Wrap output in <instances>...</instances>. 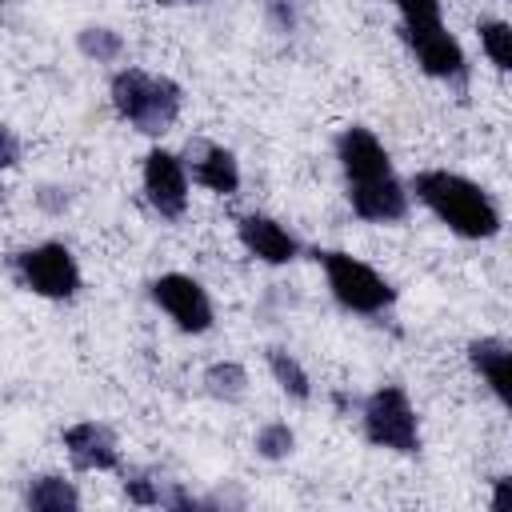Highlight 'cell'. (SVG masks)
I'll list each match as a JSON object with an SVG mask.
<instances>
[{
    "label": "cell",
    "instance_id": "cell-1",
    "mask_svg": "<svg viewBox=\"0 0 512 512\" xmlns=\"http://www.w3.org/2000/svg\"><path fill=\"white\" fill-rule=\"evenodd\" d=\"M336 164L344 176L348 208L368 224H400L412 208V188L396 176L388 148L364 124H348L332 140Z\"/></svg>",
    "mask_w": 512,
    "mask_h": 512
},
{
    "label": "cell",
    "instance_id": "cell-2",
    "mask_svg": "<svg viewBox=\"0 0 512 512\" xmlns=\"http://www.w3.org/2000/svg\"><path fill=\"white\" fill-rule=\"evenodd\" d=\"M412 196L456 236L464 240H492L500 232V208L492 192L460 172L448 168H424L412 176Z\"/></svg>",
    "mask_w": 512,
    "mask_h": 512
},
{
    "label": "cell",
    "instance_id": "cell-3",
    "mask_svg": "<svg viewBox=\"0 0 512 512\" xmlns=\"http://www.w3.org/2000/svg\"><path fill=\"white\" fill-rule=\"evenodd\" d=\"M396 16H400V36H404L412 60L420 64V72L448 88H464L468 56L444 24L440 0H396Z\"/></svg>",
    "mask_w": 512,
    "mask_h": 512
},
{
    "label": "cell",
    "instance_id": "cell-4",
    "mask_svg": "<svg viewBox=\"0 0 512 512\" xmlns=\"http://www.w3.org/2000/svg\"><path fill=\"white\" fill-rule=\"evenodd\" d=\"M108 96L116 116L140 136H164L184 108V88L172 76L144 72V68H120L108 84Z\"/></svg>",
    "mask_w": 512,
    "mask_h": 512
},
{
    "label": "cell",
    "instance_id": "cell-5",
    "mask_svg": "<svg viewBox=\"0 0 512 512\" xmlns=\"http://www.w3.org/2000/svg\"><path fill=\"white\" fill-rule=\"evenodd\" d=\"M316 264L324 268L328 292H332V300L344 312H356V316H384V312H392V304H396L392 280L380 276L360 256L340 252V248H320L316 252Z\"/></svg>",
    "mask_w": 512,
    "mask_h": 512
},
{
    "label": "cell",
    "instance_id": "cell-6",
    "mask_svg": "<svg viewBox=\"0 0 512 512\" xmlns=\"http://www.w3.org/2000/svg\"><path fill=\"white\" fill-rule=\"evenodd\" d=\"M12 276H16V284L24 292L44 296V300H56V304L76 300L80 288H84L76 252L64 240H40V244L20 248L12 256Z\"/></svg>",
    "mask_w": 512,
    "mask_h": 512
},
{
    "label": "cell",
    "instance_id": "cell-7",
    "mask_svg": "<svg viewBox=\"0 0 512 512\" xmlns=\"http://www.w3.org/2000/svg\"><path fill=\"white\" fill-rule=\"evenodd\" d=\"M360 424H364V440L384 452H400V456L420 452V416L400 384L372 388L360 400Z\"/></svg>",
    "mask_w": 512,
    "mask_h": 512
},
{
    "label": "cell",
    "instance_id": "cell-8",
    "mask_svg": "<svg viewBox=\"0 0 512 512\" xmlns=\"http://www.w3.org/2000/svg\"><path fill=\"white\" fill-rule=\"evenodd\" d=\"M148 296L188 336H204L216 324V308H212L208 288L196 276H188V272H164V276H156L148 284Z\"/></svg>",
    "mask_w": 512,
    "mask_h": 512
},
{
    "label": "cell",
    "instance_id": "cell-9",
    "mask_svg": "<svg viewBox=\"0 0 512 512\" xmlns=\"http://www.w3.org/2000/svg\"><path fill=\"white\" fill-rule=\"evenodd\" d=\"M140 184H144V200L152 204V212H156L160 220H180V216L188 212L192 172H188V164H184L180 152L152 148V152L144 156Z\"/></svg>",
    "mask_w": 512,
    "mask_h": 512
},
{
    "label": "cell",
    "instance_id": "cell-10",
    "mask_svg": "<svg viewBox=\"0 0 512 512\" xmlns=\"http://www.w3.org/2000/svg\"><path fill=\"white\" fill-rule=\"evenodd\" d=\"M236 240L244 244V252H248L252 260L272 264V268L292 264V260L300 256V236H296L288 224H280L276 216H264V212L240 216V220H236Z\"/></svg>",
    "mask_w": 512,
    "mask_h": 512
},
{
    "label": "cell",
    "instance_id": "cell-11",
    "mask_svg": "<svg viewBox=\"0 0 512 512\" xmlns=\"http://www.w3.org/2000/svg\"><path fill=\"white\" fill-rule=\"evenodd\" d=\"M180 156L192 172V184L208 188L212 196H236L240 192V160L232 148L200 136V140H188V148Z\"/></svg>",
    "mask_w": 512,
    "mask_h": 512
},
{
    "label": "cell",
    "instance_id": "cell-12",
    "mask_svg": "<svg viewBox=\"0 0 512 512\" xmlns=\"http://www.w3.org/2000/svg\"><path fill=\"white\" fill-rule=\"evenodd\" d=\"M64 452L76 472H116L120 468V444L116 432L100 420H76L64 428Z\"/></svg>",
    "mask_w": 512,
    "mask_h": 512
},
{
    "label": "cell",
    "instance_id": "cell-13",
    "mask_svg": "<svg viewBox=\"0 0 512 512\" xmlns=\"http://www.w3.org/2000/svg\"><path fill=\"white\" fill-rule=\"evenodd\" d=\"M468 360L480 372V380L492 388V396L504 404V412L512 416V348L484 336V340L468 344Z\"/></svg>",
    "mask_w": 512,
    "mask_h": 512
},
{
    "label": "cell",
    "instance_id": "cell-14",
    "mask_svg": "<svg viewBox=\"0 0 512 512\" xmlns=\"http://www.w3.org/2000/svg\"><path fill=\"white\" fill-rule=\"evenodd\" d=\"M24 508L28 512H76L80 508V488L56 472H40L24 484Z\"/></svg>",
    "mask_w": 512,
    "mask_h": 512
},
{
    "label": "cell",
    "instance_id": "cell-15",
    "mask_svg": "<svg viewBox=\"0 0 512 512\" xmlns=\"http://www.w3.org/2000/svg\"><path fill=\"white\" fill-rule=\"evenodd\" d=\"M268 372L276 380V388L288 396V400H312V376L308 368L288 352V348H268Z\"/></svg>",
    "mask_w": 512,
    "mask_h": 512
},
{
    "label": "cell",
    "instance_id": "cell-16",
    "mask_svg": "<svg viewBox=\"0 0 512 512\" xmlns=\"http://www.w3.org/2000/svg\"><path fill=\"white\" fill-rule=\"evenodd\" d=\"M204 392L220 404H240L248 396V372L236 360H216L204 368Z\"/></svg>",
    "mask_w": 512,
    "mask_h": 512
},
{
    "label": "cell",
    "instance_id": "cell-17",
    "mask_svg": "<svg viewBox=\"0 0 512 512\" xmlns=\"http://www.w3.org/2000/svg\"><path fill=\"white\" fill-rule=\"evenodd\" d=\"M76 48H80V56H88L96 64H112L124 56V36L108 24H84L76 32Z\"/></svg>",
    "mask_w": 512,
    "mask_h": 512
},
{
    "label": "cell",
    "instance_id": "cell-18",
    "mask_svg": "<svg viewBox=\"0 0 512 512\" xmlns=\"http://www.w3.org/2000/svg\"><path fill=\"white\" fill-rule=\"evenodd\" d=\"M476 36H480V48H484L488 64L500 68V72H512V24L508 20H480Z\"/></svg>",
    "mask_w": 512,
    "mask_h": 512
},
{
    "label": "cell",
    "instance_id": "cell-19",
    "mask_svg": "<svg viewBox=\"0 0 512 512\" xmlns=\"http://www.w3.org/2000/svg\"><path fill=\"white\" fill-rule=\"evenodd\" d=\"M252 448H256L260 460H272V464H276V460H288V456L296 452V432H292L284 420H268V424H260Z\"/></svg>",
    "mask_w": 512,
    "mask_h": 512
},
{
    "label": "cell",
    "instance_id": "cell-20",
    "mask_svg": "<svg viewBox=\"0 0 512 512\" xmlns=\"http://www.w3.org/2000/svg\"><path fill=\"white\" fill-rule=\"evenodd\" d=\"M124 496H128V504L160 508L164 480H156V476H148V472H128V476H124Z\"/></svg>",
    "mask_w": 512,
    "mask_h": 512
},
{
    "label": "cell",
    "instance_id": "cell-21",
    "mask_svg": "<svg viewBox=\"0 0 512 512\" xmlns=\"http://www.w3.org/2000/svg\"><path fill=\"white\" fill-rule=\"evenodd\" d=\"M260 8H264V20L272 24V32H280V36L296 32V24H300L296 0H260Z\"/></svg>",
    "mask_w": 512,
    "mask_h": 512
},
{
    "label": "cell",
    "instance_id": "cell-22",
    "mask_svg": "<svg viewBox=\"0 0 512 512\" xmlns=\"http://www.w3.org/2000/svg\"><path fill=\"white\" fill-rule=\"evenodd\" d=\"M36 204H40L44 212L60 216V212L72 204V196H68V188H60V184H40V192H36Z\"/></svg>",
    "mask_w": 512,
    "mask_h": 512
},
{
    "label": "cell",
    "instance_id": "cell-23",
    "mask_svg": "<svg viewBox=\"0 0 512 512\" xmlns=\"http://www.w3.org/2000/svg\"><path fill=\"white\" fill-rule=\"evenodd\" d=\"M488 504H492L496 512H512V476H496V480H492Z\"/></svg>",
    "mask_w": 512,
    "mask_h": 512
},
{
    "label": "cell",
    "instance_id": "cell-24",
    "mask_svg": "<svg viewBox=\"0 0 512 512\" xmlns=\"http://www.w3.org/2000/svg\"><path fill=\"white\" fill-rule=\"evenodd\" d=\"M0 148H4V152H0V164L12 172V168L20 164V140H16V132H12V128H4V132H0Z\"/></svg>",
    "mask_w": 512,
    "mask_h": 512
},
{
    "label": "cell",
    "instance_id": "cell-25",
    "mask_svg": "<svg viewBox=\"0 0 512 512\" xmlns=\"http://www.w3.org/2000/svg\"><path fill=\"white\" fill-rule=\"evenodd\" d=\"M156 4H176V0H156ZM184 4H196V0H184Z\"/></svg>",
    "mask_w": 512,
    "mask_h": 512
}]
</instances>
